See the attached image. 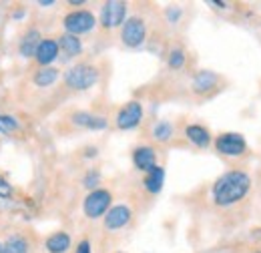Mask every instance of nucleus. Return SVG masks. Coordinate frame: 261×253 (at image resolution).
Returning a JSON list of instances; mask_svg holds the SVG:
<instances>
[{"label": "nucleus", "instance_id": "20", "mask_svg": "<svg viewBox=\"0 0 261 253\" xmlns=\"http://www.w3.org/2000/svg\"><path fill=\"white\" fill-rule=\"evenodd\" d=\"M2 253H29V241L20 235H12L2 245Z\"/></svg>", "mask_w": 261, "mask_h": 253}, {"label": "nucleus", "instance_id": "18", "mask_svg": "<svg viewBox=\"0 0 261 253\" xmlns=\"http://www.w3.org/2000/svg\"><path fill=\"white\" fill-rule=\"evenodd\" d=\"M59 48L63 50V55H65V57L72 59V57H79V55L83 53V42H81V38H79V36L65 32V34L59 38Z\"/></svg>", "mask_w": 261, "mask_h": 253}, {"label": "nucleus", "instance_id": "2", "mask_svg": "<svg viewBox=\"0 0 261 253\" xmlns=\"http://www.w3.org/2000/svg\"><path fill=\"white\" fill-rule=\"evenodd\" d=\"M98 72L97 66L89 63H79L72 64L65 72V85L72 91H89L98 83Z\"/></svg>", "mask_w": 261, "mask_h": 253}, {"label": "nucleus", "instance_id": "23", "mask_svg": "<svg viewBox=\"0 0 261 253\" xmlns=\"http://www.w3.org/2000/svg\"><path fill=\"white\" fill-rule=\"evenodd\" d=\"M83 185H85L87 189H91V191L98 189V185H100V173H98L97 169L87 171V175L83 177Z\"/></svg>", "mask_w": 261, "mask_h": 253}, {"label": "nucleus", "instance_id": "13", "mask_svg": "<svg viewBox=\"0 0 261 253\" xmlns=\"http://www.w3.org/2000/svg\"><path fill=\"white\" fill-rule=\"evenodd\" d=\"M185 137L191 145H195L197 149H207L211 143H213V137H211V131L203 125H187L185 127Z\"/></svg>", "mask_w": 261, "mask_h": 253}, {"label": "nucleus", "instance_id": "1", "mask_svg": "<svg viewBox=\"0 0 261 253\" xmlns=\"http://www.w3.org/2000/svg\"><path fill=\"white\" fill-rule=\"evenodd\" d=\"M253 187V179L249 173L241 169H231L215 179L211 187V199L217 207H233L243 201Z\"/></svg>", "mask_w": 261, "mask_h": 253}, {"label": "nucleus", "instance_id": "16", "mask_svg": "<svg viewBox=\"0 0 261 253\" xmlns=\"http://www.w3.org/2000/svg\"><path fill=\"white\" fill-rule=\"evenodd\" d=\"M44 247L48 253H66L70 249V235L66 231H57L46 237Z\"/></svg>", "mask_w": 261, "mask_h": 253}, {"label": "nucleus", "instance_id": "6", "mask_svg": "<svg viewBox=\"0 0 261 253\" xmlns=\"http://www.w3.org/2000/svg\"><path fill=\"white\" fill-rule=\"evenodd\" d=\"M63 27L68 34H87L97 27V18L91 10H72L63 18Z\"/></svg>", "mask_w": 261, "mask_h": 253}, {"label": "nucleus", "instance_id": "30", "mask_svg": "<svg viewBox=\"0 0 261 253\" xmlns=\"http://www.w3.org/2000/svg\"><path fill=\"white\" fill-rule=\"evenodd\" d=\"M68 4H70V6H83L85 2H83V0H70Z\"/></svg>", "mask_w": 261, "mask_h": 253}, {"label": "nucleus", "instance_id": "21", "mask_svg": "<svg viewBox=\"0 0 261 253\" xmlns=\"http://www.w3.org/2000/svg\"><path fill=\"white\" fill-rule=\"evenodd\" d=\"M173 135H175V129H173V125L169 121H159V123H155V127H153V139L159 141V143L171 141Z\"/></svg>", "mask_w": 261, "mask_h": 253}, {"label": "nucleus", "instance_id": "4", "mask_svg": "<svg viewBox=\"0 0 261 253\" xmlns=\"http://www.w3.org/2000/svg\"><path fill=\"white\" fill-rule=\"evenodd\" d=\"M111 203H113V195L109 189H95L91 191L85 201H83V211L89 219H98V217H105L107 211L111 209Z\"/></svg>", "mask_w": 261, "mask_h": 253}, {"label": "nucleus", "instance_id": "7", "mask_svg": "<svg viewBox=\"0 0 261 253\" xmlns=\"http://www.w3.org/2000/svg\"><path fill=\"white\" fill-rule=\"evenodd\" d=\"M121 40L129 48H139L147 40V24L141 16H129L121 27Z\"/></svg>", "mask_w": 261, "mask_h": 253}, {"label": "nucleus", "instance_id": "28", "mask_svg": "<svg viewBox=\"0 0 261 253\" xmlns=\"http://www.w3.org/2000/svg\"><path fill=\"white\" fill-rule=\"evenodd\" d=\"M85 155H87V157H97V147H89V149H85Z\"/></svg>", "mask_w": 261, "mask_h": 253}, {"label": "nucleus", "instance_id": "25", "mask_svg": "<svg viewBox=\"0 0 261 253\" xmlns=\"http://www.w3.org/2000/svg\"><path fill=\"white\" fill-rule=\"evenodd\" d=\"M74 253H93V247H91V241L89 239H83L79 245H76V249Z\"/></svg>", "mask_w": 261, "mask_h": 253}, {"label": "nucleus", "instance_id": "22", "mask_svg": "<svg viewBox=\"0 0 261 253\" xmlns=\"http://www.w3.org/2000/svg\"><path fill=\"white\" fill-rule=\"evenodd\" d=\"M185 61H187V57H185V50H183V48H173V50L169 53V57H167V64H169V68H173V70L183 68V66H185Z\"/></svg>", "mask_w": 261, "mask_h": 253}, {"label": "nucleus", "instance_id": "12", "mask_svg": "<svg viewBox=\"0 0 261 253\" xmlns=\"http://www.w3.org/2000/svg\"><path fill=\"white\" fill-rule=\"evenodd\" d=\"M72 125L81 127V129H89V131H102L109 127V121L105 117H98V115H93V113H87V111H76L72 113L70 117Z\"/></svg>", "mask_w": 261, "mask_h": 253}, {"label": "nucleus", "instance_id": "29", "mask_svg": "<svg viewBox=\"0 0 261 253\" xmlns=\"http://www.w3.org/2000/svg\"><path fill=\"white\" fill-rule=\"evenodd\" d=\"M40 6H55V0H40Z\"/></svg>", "mask_w": 261, "mask_h": 253}, {"label": "nucleus", "instance_id": "8", "mask_svg": "<svg viewBox=\"0 0 261 253\" xmlns=\"http://www.w3.org/2000/svg\"><path fill=\"white\" fill-rule=\"evenodd\" d=\"M141 121H143V105L139 100H130L117 113L115 125L121 131H133L141 125Z\"/></svg>", "mask_w": 261, "mask_h": 253}, {"label": "nucleus", "instance_id": "17", "mask_svg": "<svg viewBox=\"0 0 261 253\" xmlns=\"http://www.w3.org/2000/svg\"><path fill=\"white\" fill-rule=\"evenodd\" d=\"M59 77H61V70L59 68H55V66H42V68H38L34 72L33 83L36 87H40V89H46V87L55 85L59 81Z\"/></svg>", "mask_w": 261, "mask_h": 253}, {"label": "nucleus", "instance_id": "9", "mask_svg": "<svg viewBox=\"0 0 261 253\" xmlns=\"http://www.w3.org/2000/svg\"><path fill=\"white\" fill-rule=\"evenodd\" d=\"M130 219H133V211L127 205H113L105 215V227L109 231H119V229L127 227Z\"/></svg>", "mask_w": 261, "mask_h": 253}, {"label": "nucleus", "instance_id": "11", "mask_svg": "<svg viewBox=\"0 0 261 253\" xmlns=\"http://www.w3.org/2000/svg\"><path fill=\"white\" fill-rule=\"evenodd\" d=\"M133 163L139 171L149 173L153 167H157V151L149 145H141L133 151Z\"/></svg>", "mask_w": 261, "mask_h": 253}, {"label": "nucleus", "instance_id": "5", "mask_svg": "<svg viewBox=\"0 0 261 253\" xmlns=\"http://www.w3.org/2000/svg\"><path fill=\"white\" fill-rule=\"evenodd\" d=\"M127 20V2H119V0H109L102 4L100 8V16H98V22L102 29L107 31H113V29H119L123 27Z\"/></svg>", "mask_w": 261, "mask_h": 253}, {"label": "nucleus", "instance_id": "10", "mask_svg": "<svg viewBox=\"0 0 261 253\" xmlns=\"http://www.w3.org/2000/svg\"><path fill=\"white\" fill-rule=\"evenodd\" d=\"M59 53H61L59 40H55V38H42L40 44H38V48H36V53H34V61L40 64V66H50V64L59 59Z\"/></svg>", "mask_w": 261, "mask_h": 253}, {"label": "nucleus", "instance_id": "31", "mask_svg": "<svg viewBox=\"0 0 261 253\" xmlns=\"http://www.w3.org/2000/svg\"><path fill=\"white\" fill-rule=\"evenodd\" d=\"M0 253H2V245H0Z\"/></svg>", "mask_w": 261, "mask_h": 253}, {"label": "nucleus", "instance_id": "3", "mask_svg": "<svg viewBox=\"0 0 261 253\" xmlns=\"http://www.w3.org/2000/svg\"><path fill=\"white\" fill-rule=\"evenodd\" d=\"M215 151L223 157L239 159L247 153V141L241 133H221L215 137Z\"/></svg>", "mask_w": 261, "mask_h": 253}, {"label": "nucleus", "instance_id": "15", "mask_svg": "<svg viewBox=\"0 0 261 253\" xmlns=\"http://www.w3.org/2000/svg\"><path fill=\"white\" fill-rule=\"evenodd\" d=\"M143 185H145V191L151 193V195L161 193V189H163V185H165V169L163 167H161V165L153 167V169L145 175Z\"/></svg>", "mask_w": 261, "mask_h": 253}, {"label": "nucleus", "instance_id": "27", "mask_svg": "<svg viewBox=\"0 0 261 253\" xmlns=\"http://www.w3.org/2000/svg\"><path fill=\"white\" fill-rule=\"evenodd\" d=\"M181 16V8H177V6H173V8H169L167 10V18L171 20V22H177V18Z\"/></svg>", "mask_w": 261, "mask_h": 253}, {"label": "nucleus", "instance_id": "24", "mask_svg": "<svg viewBox=\"0 0 261 253\" xmlns=\"http://www.w3.org/2000/svg\"><path fill=\"white\" fill-rule=\"evenodd\" d=\"M20 127V123L14 119V117H10V115H2L0 117V131L2 133H12V131H16Z\"/></svg>", "mask_w": 261, "mask_h": 253}, {"label": "nucleus", "instance_id": "26", "mask_svg": "<svg viewBox=\"0 0 261 253\" xmlns=\"http://www.w3.org/2000/svg\"><path fill=\"white\" fill-rule=\"evenodd\" d=\"M10 195H12V187H10V185L0 177V197H4V199H6V197H10Z\"/></svg>", "mask_w": 261, "mask_h": 253}, {"label": "nucleus", "instance_id": "19", "mask_svg": "<svg viewBox=\"0 0 261 253\" xmlns=\"http://www.w3.org/2000/svg\"><path fill=\"white\" fill-rule=\"evenodd\" d=\"M40 40H42L40 32L36 31V29H31V31L22 36V40H20V55H22L24 59H31V57L34 59V53H36Z\"/></svg>", "mask_w": 261, "mask_h": 253}, {"label": "nucleus", "instance_id": "14", "mask_svg": "<svg viewBox=\"0 0 261 253\" xmlns=\"http://www.w3.org/2000/svg\"><path fill=\"white\" fill-rule=\"evenodd\" d=\"M217 85H219V77L213 70H199L193 77V85L191 87H193V93L205 95V93L213 91Z\"/></svg>", "mask_w": 261, "mask_h": 253}]
</instances>
